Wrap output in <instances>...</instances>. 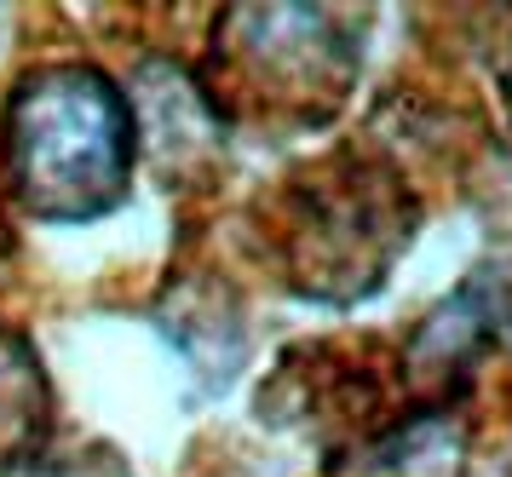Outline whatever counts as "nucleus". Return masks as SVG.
Wrapping results in <instances>:
<instances>
[{
  "instance_id": "nucleus-1",
  "label": "nucleus",
  "mask_w": 512,
  "mask_h": 477,
  "mask_svg": "<svg viewBox=\"0 0 512 477\" xmlns=\"http://www.w3.org/2000/svg\"><path fill=\"white\" fill-rule=\"evenodd\" d=\"M0 156L24 213L47 225L104 219L127 196L139 161L133 98L116 75L81 58L35 64L6 98Z\"/></svg>"
},
{
  "instance_id": "nucleus-2",
  "label": "nucleus",
  "mask_w": 512,
  "mask_h": 477,
  "mask_svg": "<svg viewBox=\"0 0 512 477\" xmlns=\"http://www.w3.org/2000/svg\"><path fill=\"white\" fill-rule=\"evenodd\" d=\"M409 225L415 202L403 196V184L363 161H328L300 184H282V276L294 294L357 299L392 271Z\"/></svg>"
},
{
  "instance_id": "nucleus-3",
  "label": "nucleus",
  "mask_w": 512,
  "mask_h": 477,
  "mask_svg": "<svg viewBox=\"0 0 512 477\" xmlns=\"http://www.w3.org/2000/svg\"><path fill=\"white\" fill-rule=\"evenodd\" d=\"M219 52H236L242 69L271 92L265 104H311L305 115H323L340 104L357 52L340 18H328L317 6H254V12H225Z\"/></svg>"
},
{
  "instance_id": "nucleus-4",
  "label": "nucleus",
  "mask_w": 512,
  "mask_h": 477,
  "mask_svg": "<svg viewBox=\"0 0 512 477\" xmlns=\"http://www.w3.org/2000/svg\"><path fill=\"white\" fill-rule=\"evenodd\" d=\"M472 437L449 409H409L392 426L357 437L323 466V477H466Z\"/></svg>"
},
{
  "instance_id": "nucleus-5",
  "label": "nucleus",
  "mask_w": 512,
  "mask_h": 477,
  "mask_svg": "<svg viewBox=\"0 0 512 477\" xmlns=\"http://www.w3.org/2000/svg\"><path fill=\"white\" fill-rule=\"evenodd\" d=\"M52 380L35 345L0 322V472H18L24 460H35L52 437Z\"/></svg>"
},
{
  "instance_id": "nucleus-6",
  "label": "nucleus",
  "mask_w": 512,
  "mask_h": 477,
  "mask_svg": "<svg viewBox=\"0 0 512 477\" xmlns=\"http://www.w3.org/2000/svg\"><path fill=\"white\" fill-rule=\"evenodd\" d=\"M6 477H133V472L121 466L116 449L87 443V449H41L35 460H24L18 472H6Z\"/></svg>"
},
{
  "instance_id": "nucleus-7",
  "label": "nucleus",
  "mask_w": 512,
  "mask_h": 477,
  "mask_svg": "<svg viewBox=\"0 0 512 477\" xmlns=\"http://www.w3.org/2000/svg\"><path fill=\"white\" fill-rule=\"evenodd\" d=\"M501 92H507V110H512V58H507V69H501Z\"/></svg>"
}]
</instances>
